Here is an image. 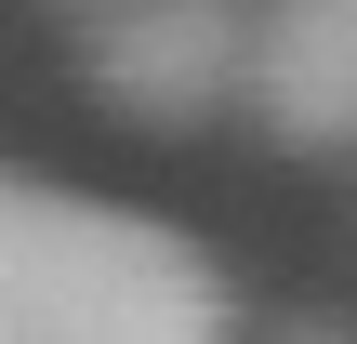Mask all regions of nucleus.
I'll use <instances>...</instances> for the list:
<instances>
[{
	"mask_svg": "<svg viewBox=\"0 0 357 344\" xmlns=\"http://www.w3.org/2000/svg\"><path fill=\"white\" fill-rule=\"evenodd\" d=\"M0 344H238V305L185 225L0 172Z\"/></svg>",
	"mask_w": 357,
	"mask_h": 344,
	"instance_id": "1",
	"label": "nucleus"
},
{
	"mask_svg": "<svg viewBox=\"0 0 357 344\" xmlns=\"http://www.w3.org/2000/svg\"><path fill=\"white\" fill-rule=\"evenodd\" d=\"M238 106L265 119V146L318 159L357 146V0H265L252 13V80Z\"/></svg>",
	"mask_w": 357,
	"mask_h": 344,
	"instance_id": "3",
	"label": "nucleus"
},
{
	"mask_svg": "<svg viewBox=\"0 0 357 344\" xmlns=\"http://www.w3.org/2000/svg\"><path fill=\"white\" fill-rule=\"evenodd\" d=\"M66 13H93V27H106V13H119V0H66Z\"/></svg>",
	"mask_w": 357,
	"mask_h": 344,
	"instance_id": "4",
	"label": "nucleus"
},
{
	"mask_svg": "<svg viewBox=\"0 0 357 344\" xmlns=\"http://www.w3.org/2000/svg\"><path fill=\"white\" fill-rule=\"evenodd\" d=\"M278 344H344V331H278Z\"/></svg>",
	"mask_w": 357,
	"mask_h": 344,
	"instance_id": "5",
	"label": "nucleus"
},
{
	"mask_svg": "<svg viewBox=\"0 0 357 344\" xmlns=\"http://www.w3.org/2000/svg\"><path fill=\"white\" fill-rule=\"evenodd\" d=\"M252 80V13L238 0H119L93 27V93L146 133H199L225 119Z\"/></svg>",
	"mask_w": 357,
	"mask_h": 344,
	"instance_id": "2",
	"label": "nucleus"
}]
</instances>
